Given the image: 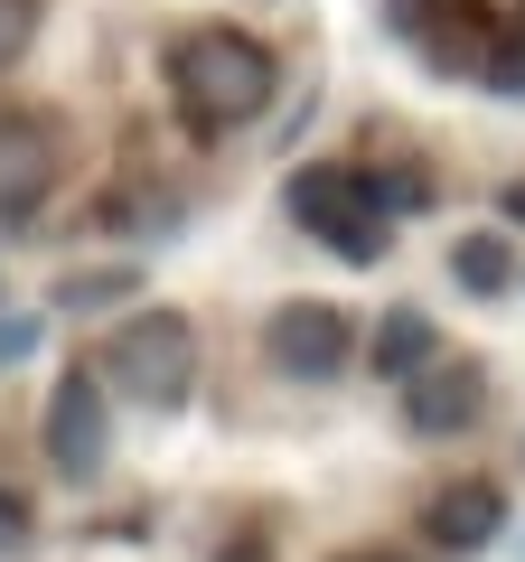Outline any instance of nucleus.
<instances>
[{"label":"nucleus","mask_w":525,"mask_h":562,"mask_svg":"<svg viewBox=\"0 0 525 562\" xmlns=\"http://www.w3.org/2000/svg\"><path fill=\"white\" fill-rule=\"evenodd\" d=\"M38 38V0H0V66H20Z\"/></svg>","instance_id":"nucleus-11"},{"label":"nucleus","mask_w":525,"mask_h":562,"mask_svg":"<svg viewBox=\"0 0 525 562\" xmlns=\"http://www.w3.org/2000/svg\"><path fill=\"white\" fill-rule=\"evenodd\" d=\"M132 291V272H85V281H66V301L76 310H103V301H122Z\"/></svg>","instance_id":"nucleus-12"},{"label":"nucleus","mask_w":525,"mask_h":562,"mask_svg":"<svg viewBox=\"0 0 525 562\" xmlns=\"http://www.w3.org/2000/svg\"><path fill=\"white\" fill-rule=\"evenodd\" d=\"M29 338H38V328H29V319H0V357H20Z\"/></svg>","instance_id":"nucleus-14"},{"label":"nucleus","mask_w":525,"mask_h":562,"mask_svg":"<svg viewBox=\"0 0 525 562\" xmlns=\"http://www.w3.org/2000/svg\"><path fill=\"white\" fill-rule=\"evenodd\" d=\"M479 413H488V366L460 357V347H432V357L404 375V422L423 431V441H450V431H469Z\"/></svg>","instance_id":"nucleus-4"},{"label":"nucleus","mask_w":525,"mask_h":562,"mask_svg":"<svg viewBox=\"0 0 525 562\" xmlns=\"http://www.w3.org/2000/svg\"><path fill=\"white\" fill-rule=\"evenodd\" d=\"M216 562H272V553H262V543H254V535H244V543H225V553H216Z\"/></svg>","instance_id":"nucleus-15"},{"label":"nucleus","mask_w":525,"mask_h":562,"mask_svg":"<svg viewBox=\"0 0 525 562\" xmlns=\"http://www.w3.org/2000/svg\"><path fill=\"white\" fill-rule=\"evenodd\" d=\"M262 357L282 366V375H301V384H328V375H347V357H357V328H347L328 301H282L272 319H262Z\"/></svg>","instance_id":"nucleus-6"},{"label":"nucleus","mask_w":525,"mask_h":562,"mask_svg":"<svg viewBox=\"0 0 525 562\" xmlns=\"http://www.w3.org/2000/svg\"><path fill=\"white\" fill-rule=\"evenodd\" d=\"M10 543H29V497L20 487H0V553H10Z\"/></svg>","instance_id":"nucleus-13"},{"label":"nucleus","mask_w":525,"mask_h":562,"mask_svg":"<svg viewBox=\"0 0 525 562\" xmlns=\"http://www.w3.org/2000/svg\"><path fill=\"white\" fill-rule=\"evenodd\" d=\"M423 357H432V319H423V310H384V328H376V375L404 384Z\"/></svg>","instance_id":"nucleus-9"},{"label":"nucleus","mask_w":525,"mask_h":562,"mask_svg":"<svg viewBox=\"0 0 525 562\" xmlns=\"http://www.w3.org/2000/svg\"><path fill=\"white\" fill-rule=\"evenodd\" d=\"M103 441H113V422H103V375L94 366H66L57 394H47V469L57 479H103Z\"/></svg>","instance_id":"nucleus-5"},{"label":"nucleus","mask_w":525,"mask_h":562,"mask_svg":"<svg viewBox=\"0 0 525 562\" xmlns=\"http://www.w3.org/2000/svg\"><path fill=\"white\" fill-rule=\"evenodd\" d=\"M282 206H291V216H301V225H310V235H320L338 262H376V254H384V206H376V179H366V169H347V160H310V169H291Z\"/></svg>","instance_id":"nucleus-2"},{"label":"nucleus","mask_w":525,"mask_h":562,"mask_svg":"<svg viewBox=\"0 0 525 562\" xmlns=\"http://www.w3.org/2000/svg\"><path fill=\"white\" fill-rule=\"evenodd\" d=\"M169 94L198 132H235L272 103V47L244 38V29H188L179 57H169Z\"/></svg>","instance_id":"nucleus-1"},{"label":"nucleus","mask_w":525,"mask_h":562,"mask_svg":"<svg viewBox=\"0 0 525 562\" xmlns=\"http://www.w3.org/2000/svg\"><path fill=\"white\" fill-rule=\"evenodd\" d=\"M347 562H404V553H347Z\"/></svg>","instance_id":"nucleus-16"},{"label":"nucleus","mask_w":525,"mask_h":562,"mask_svg":"<svg viewBox=\"0 0 525 562\" xmlns=\"http://www.w3.org/2000/svg\"><path fill=\"white\" fill-rule=\"evenodd\" d=\"M103 366H113V384H122L132 403H150V413H179V403L198 394V328H188L179 310H142V319H122V328H113Z\"/></svg>","instance_id":"nucleus-3"},{"label":"nucleus","mask_w":525,"mask_h":562,"mask_svg":"<svg viewBox=\"0 0 525 562\" xmlns=\"http://www.w3.org/2000/svg\"><path fill=\"white\" fill-rule=\"evenodd\" d=\"M498 525H506V497H498L488 479H450L442 497L423 506V535L442 543V553H479V543L498 535Z\"/></svg>","instance_id":"nucleus-8"},{"label":"nucleus","mask_w":525,"mask_h":562,"mask_svg":"<svg viewBox=\"0 0 525 562\" xmlns=\"http://www.w3.org/2000/svg\"><path fill=\"white\" fill-rule=\"evenodd\" d=\"M57 198V140L47 122H0V225H29Z\"/></svg>","instance_id":"nucleus-7"},{"label":"nucleus","mask_w":525,"mask_h":562,"mask_svg":"<svg viewBox=\"0 0 525 562\" xmlns=\"http://www.w3.org/2000/svg\"><path fill=\"white\" fill-rule=\"evenodd\" d=\"M450 272L488 301V291H506V244L498 235H460V244H450Z\"/></svg>","instance_id":"nucleus-10"}]
</instances>
